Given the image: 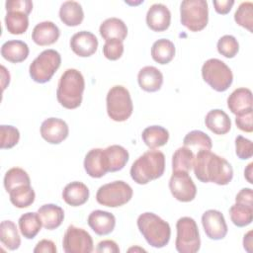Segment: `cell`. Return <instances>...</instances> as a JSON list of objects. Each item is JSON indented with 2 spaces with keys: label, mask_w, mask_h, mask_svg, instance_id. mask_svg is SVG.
<instances>
[{
  "label": "cell",
  "mask_w": 253,
  "mask_h": 253,
  "mask_svg": "<svg viewBox=\"0 0 253 253\" xmlns=\"http://www.w3.org/2000/svg\"><path fill=\"white\" fill-rule=\"evenodd\" d=\"M193 169L197 179L203 183L224 186L229 184L233 178V169L230 163L211 150L197 152Z\"/></svg>",
  "instance_id": "6da1fadb"
},
{
  "label": "cell",
  "mask_w": 253,
  "mask_h": 253,
  "mask_svg": "<svg viewBox=\"0 0 253 253\" xmlns=\"http://www.w3.org/2000/svg\"><path fill=\"white\" fill-rule=\"evenodd\" d=\"M85 80L82 73L74 68L66 69L59 78L56 98L58 103L65 109L73 110L82 103Z\"/></svg>",
  "instance_id": "7a4b0ae2"
},
{
  "label": "cell",
  "mask_w": 253,
  "mask_h": 253,
  "mask_svg": "<svg viewBox=\"0 0 253 253\" xmlns=\"http://www.w3.org/2000/svg\"><path fill=\"white\" fill-rule=\"evenodd\" d=\"M165 170V156L163 152L155 149L148 150L140 155L130 167L131 179L145 185L152 180L160 178Z\"/></svg>",
  "instance_id": "3957f363"
},
{
  "label": "cell",
  "mask_w": 253,
  "mask_h": 253,
  "mask_svg": "<svg viewBox=\"0 0 253 253\" xmlns=\"http://www.w3.org/2000/svg\"><path fill=\"white\" fill-rule=\"evenodd\" d=\"M137 227L147 243L154 248H162L169 243L171 227L167 221L153 212H143L137 217Z\"/></svg>",
  "instance_id": "277c9868"
},
{
  "label": "cell",
  "mask_w": 253,
  "mask_h": 253,
  "mask_svg": "<svg viewBox=\"0 0 253 253\" xmlns=\"http://www.w3.org/2000/svg\"><path fill=\"white\" fill-rule=\"evenodd\" d=\"M107 113L115 122H125L132 114L133 105L128 90L122 86H113L106 97Z\"/></svg>",
  "instance_id": "5b68a950"
},
{
  "label": "cell",
  "mask_w": 253,
  "mask_h": 253,
  "mask_svg": "<svg viewBox=\"0 0 253 253\" xmlns=\"http://www.w3.org/2000/svg\"><path fill=\"white\" fill-rule=\"evenodd\" d=\"M181 24L191 32L204 30L209 21V7L205 0H184L180 5Z\"/></svg>",
  "instance_id": "8992f818"
},
{
  "label": "cell",
  "mask_w": 253,
  "mask_h": 253,
  "mask_svg": "<svg viewBox=\"0 0 253 253\" xmlns=\"http://www.w3.org/2000/svg\"><path fill=\"white\" fill-rule=\"evenodd\" d=\"M60 63L61 56L58 51L51 48L45 49L42 51L30 64V76L37 83H46L59 68Z\"/></svg>",
  "instance_id": "52a82bcc"
},
{
  "label": "cell",
  "mask_w": 253,
  "mask_h": 253,
  "mask_svg": "<svg viewBox=\"0 0 253 253\" xmlns=\"http://www.w3.org/2000/svg\"><path fill=\"white\" fill-rule=\"evenodd\" d=\"M202 76L213 90L226 91L233 81L231 69L220 59L210 58L202 66Z\"/></svg>",
  "instance_id": "ba28073f"
},
{
  "label": "cell",
  "mask_w": 253,
  "mask_h": 253,
  "mask_svg": "<svg viewBox=\"0 0 253 253\" xmlns=\"http://www.w3.org/2000/svg\"><path fill=\"white\" fill-rule=\"evenodd\" d=\"M176 229L175 247L179 253H196L200 250L201 238L194 218L189 216L180 217L177 220Z\"/></svg>",
  "instance_id": "9c48e42d"
},
{
  "label": "cell",
  "mask_w": 253,
  "mask_h": 253,
  "mask_svg": "<svg viewBox=\"0 0 253 253\" xmlns=\"http://www.w3.org/2000/svg\"><path fill=\"white\" fill-rule=\"evenodd\" d=\"M133 195L131 187L119 180L101 186L96 193L97 202L105 207L118 208L128 203Z\"/></svg>",
  "instance_id": "30bf717a"
},
{
  "label": "cell",
  "mask_w": 253,
  "mask_h": 253,
  "mask_svg": "<svg viewBox=\"0 0 253 253\" xmlns=\"http://www.w3.org/2000/svg\"><path fill=\"white\" fill-rule=\"evenodd\" d=\"M62 247L65 253H91L94 249L91 235L83 228L69 225L64 233Z\"/></svg>",
  "instance_id": "8fae6325"
},
{
  "label": "cell",
  "mask_w": 253,
  "mask_h": 253,
  "mask_svg": "<svg viewBox=\"0 0 253 253\" xmlns=\"http://www.w3.org/2000/svg\"><path fill=\"white\" fill-rule=\"evenodd\" d=\"M169 189L172 196L179 202L189 203L196 198L197 188L189 172H173L169 180Z\"/></svg>",
  "instance_id": "7c38bea8"
},
{
  "label": "cell",
  "mask_w": 253,
  "mask_h": 253,
  "mask_svg": "<svg viewBox=\"0 0 253 253\" xmlns=\"http://www.w3.org/2000/svg\"><path fill=\"white\" fill-rule=\"evenodd\" d=\"M202 224L206 235L210 239L220 240L227 234V224L223 214L219 211H206L202 215Z\"/></svg>",
  "instance_id": "4fadbf2b"
},
{
  "label": "cell",
  "mask_w": 253,
  "mask_h": 253,
  "mask_svg": "<svg viewBox=\"0 0 253 253\" xmlns=\"http://www.w3.org/2000/svg\"><path fill=\"white\" fill-rule=\"evenodd\" d=\"M67 124L58 118H48L41 126L42 137L50 144H59L68 136Z\"/></svg>",
  "instance_id": "5bb4252c"
},
{
  "label": "cell",
  "mask_w": 253,
  "mask_h": 253,
  "mask_svg": "<svg viewBox=\"0 0 253 253\" xmlns=\"http://www.w3.org/2000/svg\"><path fill=\"white\" fill-rule=\"evenodd\" d=\"M70 47L76 55L80 57H88L96 52L98 48V40L93 33L81 31L71 37Z\"/></svg>",
  "instance_id": "9a60e30c"
},
{
  "label": "cell",
  "mask_w": 253,
  "mask_h": 253,
  "mask_svg": "<svg viewBox=\"0 0 253 253\" xmlns=\"http://www.w3.org/2000/svg\"><path fill=\"white\" fill-rule=\"evenodd\" d=\"M84 169L86 173L92 178H101L106 175V173L109 172V165L104 149H91L85 155Z\"/></svg>",
  "instance_id": "2e32d148"
},
{
  "label": "cell",
  "mask_w": 253,
  "mask_h": 253,
  "mask_svg": "<svg viewBox=\"0 0 253 253\" xmlns=\"http://www.w3.org/2000/svg\"><path fill=\"white\" fill-rule=\"evenodd\" d=\"M171 23V13L166 5L153 4L146 13V24L154 32L166 31Z\"/></svg>",
  "instance_id": "e0dca14e"
},
{
  "label": "cell",
  "mask_w": 253,
  "mask_h": 253,
  "mask_svg": "<svg viewBox=\"0 0 253 253\" xmlns=\"http://www.w3.org/2000/svg\"><path fill=\"white\" fill-rule=\"evenodd\" d=\"M88 225L98 235L110 234L116 226V217L112 212L96 210L88 216Z\"/></svg>",
  "instance_id": "ac0fdd59"
},
{
  "label": "cell",
  "mask_w": 253,
  "mask_h": 253,
  "mask_svg": "<svg viewBox=\"0 0 253 253\" xmlns=\"http://www.w3.org/2000/svg\"><path fill=\"white\" fill-rule=\"evenodd\" d=\"M60 36L58 27L50 21H43L35 26L32 33V40L41 46L50 45L57 42Z\"/></svg>",
  "instance_id": "d6986e66"
},
{
  "label": "cell",
  "mask_w": 253,
  "mask_h": 253,
  "mask_svg": "<svg viewBox=\"0 0 253 253\" xmlns=\"http://www.w3.org/2000/svg\"><path fill=\"white\" fill-rule=\"evenodd\" d=\"M88 187L79 181L67 184L62 191L63 201L71 207H79L84 205L89 199Z\"/></svg>",
  "instance_id": "ffe728a7"
},
{
  "label": "cell",
  "mask_w": 253,
  "mask_h": 253,
  "mask_svg": "<svg viewBox=\"0 0 253 253\" xmlns=\"http://www.w3.org/2000/svg\"><path fill=\"white\" fill-rule=\"evenodd\" d=\"M139 87L146 92H156L160 90L163 84V75L161 71L154 66H144L137 74Z\"/></svg>",
  "instance_id": "44dd1931"
},
{
  "label": "cell",
  "mask_w": 253,
  "mask_h": 253,
  "mask_svg": "<svg viewBox=\"0 0 253 253\" xmlns=\"http://www.w3.org/2000/svg\"><path fill=\"white\" fill-rule=\"evenodd\" d=\"M227 107L234 115L252 109V92L248 88H237L227 98Z\"/></svg>",
  "instance_id": "7402d4cb"
},
{
  "label": "cell",
  "mask_w": 253,
  "mask_h": 253,
  "mask_svg": "<svg viewBox=\"0 0 253 253\" xmlns=\"http://www.w3.org/2000/svg\"><path fill=\"white\" fill-rule=\"evenodd\" d=\"M42 224L45 229L52 230L60 226L64 219L62 208L54 204H45L38 210Z\"/></svg>",
  "instance_id": "603a6c76"
},
{
  "label": "cell",
  "mask_w": 253,
  "mask_h": 253,
  "mask_svg": "<svg viewBox=\"0 0 253 253\" xmlns=\"http://www.w3.org/2000/svg\"><path fill=\"white\" fill-rule=\"evenodd\" d=\"M205 124L211 132L218 135L227 133L231 128V121L228 115L220 109L210 111L206 115Z\"/></svg>",
  "instance_id": "cb8c5ba5"
},
{
  "label": "cell",
  "mask_w": 253,
  "mask_h": 253,
  "mask_svg": "<svg viewBox=\"0 0 253 253\" xmlns=\"http://www.w3.org/2000/svg\"><path fill=\"white\" fill-rule=\"evenodd\" d=\"M29 52V46L23 41L11 40L5 42L1 46V55L4 59L12 63H19L26 60Z\"/></svg>",
  "instance_id": "d4e9b609"
},
{
  "label": "cell",
  "mask_w": 253,
  "mask_h": 253,
  "mask_svg": "<svg viewBox=\"0 0 253 253\" xmlns=\"http://www.w3.org/2000/svg\"><path fill=\"white\" fill-rule=\"evenodd\" d=\"M99 32L105 41L117 39L124 42L127 36V27L123 20L112 17L101 24Z\"/></svg>",
  "instance_id": "484cf974"
},
{
  "label": "cell",
  "mask_w": 253,
  "mask_h": 253,
  "mask_svg": "<svg viewBox=\"0 0 253 253\" xmlns=\"http://www.w3.org/2000/svg\"><path fill=\"white\" fill-rule=\"evenodd\" d=\"M59 18L68 27L79 26L84 19L82 6L76 1H65L59 8Z\"/></svg>",
  "instance_id": "4316f807"
},
{
  "label": "cell",
  "mask_w": 253,
  "mask_h": 253,
  "mask_svg": "<svg viewBox=\"0 0 253 253\" xmlns=\"http://www.w3.org/2000/svg\"><path fill=\"white\" fill-rule=\"evenodd\" d=\"M141 137L146 146L150 149H155L168 142L169 132L161 126H150L143 129Z\"/></svg>",
  "instance_id": "83f0119b"
},
{
  "label": "cell",
  "mask_w": 253,
  "mask_h": 253,
  "mask_svg": "<svg viewBox=\"0 0 253 253\" xmlns=\"http://www.w3.org/2000/svg\"><path fill=\"white\" fill-rule=\"evenodd\" d=\"M108 165H109V172H117L122 170L128 161V151L118 144H114L108 146L104 149Z\"/></svg>",
  "instance_id": "f1b7e54d"
},
{
  "label": "cell",
  "mask_w": 253,
  "mask_h": 253,
  "mask_svg": "<svg viewBox=\"0 0 253 253\" xmlns=\"http://www.w3.org/2000/svg\"><path fill=\"white\" fill-rule=\"evenodd\" d=\"M175 51V45L170 40L160 39L152 44L151 56L155 62L167 64L174 58Z\"/></svg>",
  "instance_id": "f546056e"
},
{
  "label": "cell",
  "mask_w": 253,
  "mask_h": 253,
  "mask_svg": "<svg viewBox=\"0 0 253 253\" xmlns=\"http://www.w3.org/2000/svg\"><path fill=\"white\" fill-rule=\"evenodd\" d=\"M42 224L38 212H26L19 218V228L27 239L35 238L41 231Z\"/></svg>",
  "instance_id": "4dcf8cb0"
},
{
  "label": "cell",
  "mask_w": 253,
  "mask_h": 253,
  "mask_svg": "<svg viewBox=\"0 0 253 253\" xmlns=\"http://www.w3.org/2000/svg\"><path fill=\"white\" fill-rule=\"evenodd\" d=\"M0 240L9 250H16L21 245V238L16 224L12 220H3L0 223Z\"/></svg>",
  "instance_id": "1f68e13d"
},
{
  "label": "cell",
  "mask_w": 253,
  "mask_h": 253,
  "mask_svg": "<svg viewBox=\"0 0 253 253\" xmlns=\"http://www.w3.org/2000/svg\"><path fill=\"white\" fill-rule=\"evenodd\" d=\"M184 146L190 148L192 151L211 150L212 147L211 138L202 130H192L188 132L183 139Z\"/></svg>",
  "instance_id": "d6a6232c"
},
{
  "label": "cell",
  "mask_w": 253,
  "mask_h": 253,
  "mask_svg": "<svg viewBox=\"0 0 253 253\" xmlns=\"http://www.w3.org/2000/svg\"><path fill=\"white\" fill-rule=\"evenodd\" d=\"M10 202L19 209L30 207L36 198V194L31 185H24L17 187L9 192Z\"/></svg>",
  "instance_id": "836d02e7"
},
{
  "label": "cell",
  "mask_w": 253,
  "mask_h": 253,
  "mask_svg": "<svg viewBox=\"0 0 253 253\" xmlns=\"http://www.w3.org/2000/svg\"><path fill=\"white\" fill-rule=\"evenodd\" d=\"M195 160L194 152L186 147H179L172 156V170L173 172L184 171L189 172L193 168Z\"/></svg>",
  "instance_id": "e575fe53"
},
{
  "label": "cell",
  "mask_w": 253,
  "mask_h": 253,
  "mask_svg": "<svg viewBox=\"0 0 253 253\" xmlns=\"http://www.w3.org/2000/svg\"><path fill=\"white\" fill-rule=\"evenodd\" d=\"M229 215L234 225L238 227L247 226L253 219V207L235 203L229 209Z\"/></svg>",
  "instance_id": "d590c367"
},
{
  "label": "cell",
  "mask_w": 253,
  "mask_h": 253,
  "mask_svg": "<svg viewBox=\"0 0 253 253\" xmlns=\"http://www.w3.org/2000/svg\"><path fill=\"white\" fill-rule=\"evenodd\" d=\"M7 31L12 35H22L29 27L28 15L21 12H7L5 16Z\"/></svg>",
  "instance_id": "8d00e7d4"
},
{
  "label": "cell",
  "mask_w": 253,
  "mask_h": 253,
  "mask_svg": "<svg viewBox=\"0 0 253 253\" xmlns=\"http://www.w3.org/2000/svg\"><path fill=\"white\" fill-rule=\"evenodd\" d=\"M24 185H31V179L24 169L13 167L6 172L4 176V187L8 193L17 187Z\"/></svg>",
  "instance_id": "74e56055"
},
{
  "label": "cell",
  "mask_w": 253,
  "mask_h": 253,
  "mask_svg": "<svg viewBox=\"0 0 253 253\" xmlns=\"http://www.w3.org/2000/svg\"><path fill=\"white\" fill-rule=\"evenodd\" d=\"M234 21L237 25L253 32V4L252 2H242L234 13Z\"/></svg>",
  "instance_id": "f35d334b"
},
{
  "label": "cell",
  "mask_w": 253,
  "mask_h": 253,
  "mask_svg": "<svg viewBox=\"0 0 253 253\" xmlns=\"http://www.w3.org/2000/svg\"><path fill=\"white\" fill-rule=\"evenodd\" d=\"M216 47L217 51L224 57L233 58L239 50V43L233 36L224 35L218 40Z\"/></svg>",
  "instance_id": "ab89813d"
},
{
  "label": "cell",
  "mask_w": 253,
  "mask_h": 253,
  "mask_svg": "<svg viewBox=\"0 0 253 253\" xmlns=\"http://www.w3.org/2000/svg\"><path fill=\"white\" fill-rule=\"evenodd\" d=\"M0 147L1 149H9L14 147L20 139V132L17 127L13 126H0Z\"/></svg>",
  "instance_id": "60d3db41"
},
{
  "label": "cell",
  "mask_w": 253,
  "mask_h": 253,
  "mask_svg": "<svg viewBox=\"0 0 253 253\" xmlns=\"http://www.w3.org/2000/svg\"><path fill=\"white\" fill-rule=\"evenodd\" d=\"M103 53L109 60H117L121 58L124 53V43L122 41L112 39L106 41L103 46Z\"/></svg>",
  "instance_id": "b9f144b4"
},
{
  "label": "cell",
  "mask_w": 253,
  "mask_h": 253,
  "mask_svg": "<svg viewBox=\"0 0 253 253\" xmlns=\"http://www.w3.org/2000/svg\"><path fill=\"white\" fill-rule=\"evenodd\" d=\"M235 153L241 160H247L253 155V144L248 138L237 135L235 138Z\"/></svg>",
  "instance_id": "7bdbcfd3"
},
{
  "label": "cell",
  "mask_w": 253,
  "mask_h": 253,
  "mask_svg": "<svg viewBox=\"0 0 253 253\" xmlns=\"http://www.w3.org/2000/svg\"><path fill=\"white\" fill-rule=\"evenodd\" d=\"M7 12H21L29 15L33 10V2L31 0H9L5 3Z\"/></svg>",
  "instance_id": "ee69618b"
},
{
  "label": "cell",
  "mask_w": 253,
  "mask_h": 253,
  "mask_svg": "<svg viewBox=\"0 0 253 253\" xmlns=\"http://www.w3.org/2000/svg\"><path fill=\"white\" fill-rule=\"evenodd\" d=\"M252 118H253V109L248 110L244 113L236 115L235 124L239 129L245 132H252L253 131V125H252Z\"/></svg>",
  "instance_id": "f6af8a7d"
},
{
  "label": "cell",
  "mask_w": 253,
  "mask_h": 253,
  "mask_svg": "<svg viewBox=\"0 0 253 253\" xmlns=\"http://www.w3.org/2000/svg\"><path fill=\"white\" fill-rule=\"evenodd\" d=\"M235 203L253 207V191H252V189L251 188L241 189L235 197Z\"/></svg>",
  "instance_id": "bcb514c9"
},
{
  "label": "cell",
  "mask_w": 253,
  "mask_h": 253,
  "mask_svg": "<svg viewBox=\"0 0 253 253\" xmlns=\"http://www.w3.org/2000/svg\"><path fill=\"white\" fill-rule=\"evenodd\" d=\"M96 252H98V253H104V252L119 253L120 248H119V245L114 240L107 239V240L100 241L98 243L97 248H96Z\"/></svg>",
  "instance_id": "7dc6e473"
},
{
  "label": "cell",
  "mask_w": 253,
  "mask_h": 253,
  "mask_svg": "<svg viewBox=\"0 0 253 253\" xmlns=\"http://www.w3.org/2000/svg\"><path fill=\"white\" fill-rule=\"evenodd\" d=\"M35 253H55L56 247L53 241L48 239H42L39 241L34 248Z\"/></svg>",
  "instance_id": "c3c4849f"
},
{
  "label": "cell",
  "mask_w": 253,
  "mask_h": 253,
  "mask_svg": "<svg viewBox=\"0 0 253 253\" xmlns=\"http://www.w3.org/2000/svg\"><path fill=\"white\" fill-rule=\"evenodd\" d=\"M212 4L214 6V10L217 14L220 15H225L227 13H229V11L231 10L232 6L234 5V1L233 0H221V1H212Z\"/></svg>",
  "instance_id": "681fc988"
},
{
  "label": "cell",
  "mask_w": 253,
  "mask_h": 253,
  "mask_svg": "<svg viewBox=\"0 0 253 253\" xmlns=\"http://www.w3.org/2000/svg\"><path fill=\"white\" fill-rule=\"evenodd\" d=\"M252 230H249L243 238V247L247 252H252V246H253V241H252Z\"/></svg>",
  "instance_id": "f907efd6"
},
{
  "label": "cell",
  "mask_w": 253,
  "mask_h": 253,
  "mask_svg": "<svg viewBox=\"0 0 253 253\" xmlns=\"http://www.w3.org/2000/svg\"><path fill=\"white\" fill-rule=\"evenodd\" d=\"M252 173H253V163H249L247 167L244 170V177L248 181V183L253 184V179H252Z\"/></svg>",
  "instance_id": "816d5d0a"
},
{
  "label": "cell",
  "mask_w": 253,
  "mask_h": 253,
  "mask_svg": "<svg viewBox=\"0 0 253 253\" xmlns=\"http://www.w3.org/2000/svg\"><path fill=\"white\" fill-rule=\"evenodd\" d=\"M131 250H134V251H135V250H139V251H145L144 249H141V248H136V249H135V248H129V249H128V251H131Z\"/></svg>",
  "instance_id": "f5cc1de1"
}]
</instances>
